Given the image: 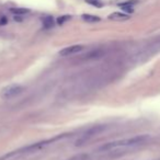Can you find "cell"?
<instances>
[{
    "label": "cell",
    "instance_id": "6da1fadb",
    "mask_svg": "<svg viewBox=\"0 0 160 160\" xmlns=\"http://www.w3.org/2000/svg\"><path fill=\"white\" fill-rule=\"evenodd\" d=\"M149 139L148 135H138L134 137L124 138V139L113 140L103 144L99 148V151L101 152H110V151L116 150V149H123V148H131V147L139 146V145L146 142Z\"/></svg>",
    "mask_w": 160,
    "mask_h": 160
},
{
    "label": "cell",
    "instance_id": "7a4b0ae2",
    "mask_svg": "<svg viewBox=\"0 0 160 160\" xmlns=\"http://www.w3.org/2000/svg\"><path fill=\"white\" fill-rule=\"evenodd\" d=\"M68 137V134H64V135H59V136H56L54 138H51V139H46V140H42V142H34V144H31L27 147H23L21 149H18L16 151H12L10 153H7L3 157L0 158V160H5L7 158H11L13 156H19V155H29V153H33L36 152V151L41 150V149H44L45 147H47L48 145L53 144L54 142H57L59 139H62V138H66Z\"/></svg>",
    "mask_w": 160,
    "mask_h": 160
},
{
    "label": "cell",
    "instance_id": "3957f363",
    "mask_svg": "<svg viewBox=\"0 0 160 160\" xmlns=\"http://www.w3.org/2000/svg\"><path fill=\"white\" fill-rule=\"evenodd\" d=\"M107 129H108L107 125H96V126L90 127V128L87 129V132L76 142V146H82V145L87 144L88 142L93 139L96 136L100 135L101 133L105 132Z\"/></svg>",
    "mask_w": 160,
    "mask_h": 160
},
{
    "label": "cell",
    "instance_id": "277c9868",
    "mask_svg": "<svg viewBox=\"0 0 160 160\" xmlns=\"http://www.w3.org/2000/svg\"><path fill=\"white\" fill-rule=\"evenodd\" d=\"M23 91V87L18 83H13V85H9L5 87L1 92H0V97L3 100H10V99L14 98V97L19 96L21 92Z\"/></svg>",
    "mask_w": 160,
    "mask_h": 160
},
{
    "label": "cell",
    "instance_id": "5b68a950",
    "mask_svg": "<svg viewBox=\"0 0 160 160\" xmlns=\"http://www.w3.org/2000/svg\"><path fill=\"white\" fill-rule=\"evenodd\" d=\"M82 49H83L82 45H70V46L65 47L62 51H59V55L62 56V57H67V56L75 55V54L81 52Z\"/></svg>",
    "mask_w": 160,
    "mask_h": 160
},
{
    "label": "cell",
    "instance_id": "8992f818",
    "mask_svg": "<svg viewBox=\"0 0 160 160\" xmlns=\"http://www.w3.org/2000/svg\"><path fill=\"white\" fill-rule=\"evenodd\" d=\"M109 19L113 21H125L128 20L129 16L128 13H123V12H113L109 16Z\"/></svg>",
    "mask_w": 160,
    "mask_h": 160
},
{
    "label": "cell",
    "instance_id": "52a82bcc",
    "mask_svg": "<svg viewBox=\"0 0 160 160\" xmlns=\"http://www.w3.org/2000/svg\"><path fill=\"white\" fill-rule=\"evenodd\" d=\"M83 21L89 23H94V22H99L100 21V18L98 16H93V14H82L81 16Z\"/></svg>",
    "mask_w": 160,
    "mask_h": 160
},
{
    "label": "cell",
    "instance_id": "ba28073f",
    "mask_svg": "<svg viewBox=\"0 0 160 160\" xmlns=\"http://www.w3.org/2000/svg\"><path fill=\"white\" fill-rule=\"evenodd\" d=\"M10 11L13 14H17V16H23V14L29 13L30 10L25 9V8H12V9H10Z\"/></svg>",
    "mask_w": 160,
    "mask_h": 160
},
{
    "label": "cell",
    "instance_id": "9c48e42d",
    "mask_svg": "<svg viewBox=\"0 0 160 160\" xmlns=\"http://www.w3.org/2000/svg\"><path fill=\"white\" fill-rule=\"evenodd\" d=\"M43 27L45 29H51L54 27V19L52 17H45L43 20Z\"/></svg>",
    "mask_w": 160,
    "mask_h": 160
},
{
    "label": "cell",
    "instance_id": "30bf717a",
    "mask_svg": "<svg viewBox=\"0 0 160 160\" xmlns=\"http://www.w3.org/2000/svg\"><path fill=\"white\" fill-rule=\"evenodd\" d=\"M88 159H89V155H87V153H79V155L73 156V157H71L68 160H88Z\"/></svg>",
    "mask_w": 160,
    "mask_h": 160
},
{
    "label": "cell",
    "instance_id": "8fae6325",
    "mask_svg": "<svg viewBox=\"0 0 160 160\" xmlns=\"http://www.w3.org/2000/svg\"><path fill=\"white\" fill-rule=\"evenodd\" d=\"M71 19V17L70 16H62V17H59V18L57 19V23L59 25H62L64 23H66L67 21H69Z\"/></svg>",
    "mask_w": 160,
    "mask_h": 160
},
{
    "label": "cell",
    "instance_id": "7c38bea8",
    "mask_svg": "<svg viewBox=\"0 0 160 160\" xmlns=\"http://www.w3.org/2000/svg\"><path fill=\"white\" fill-rule=\"evenodd\" d=\"M120 6L121 8H122L123 10H124L125 12H127V13H132V12L134 11V6H128V5H123V3H120Z\"/></svg>",
    "mask_w": 160,
    "mask_h": 160
},
{
    "label": "cell",
    "instance_id": "4fadbf2b",
    "mask_svg": "<svg viewBox=\"0 0 160 160\" xmlns=\"http://www.w3.org/2000/svg\"><path fill=\"white\" fill-rule=\"evenodd\" d=\"M8 23V19L6 17H1L0 19V25H6Z\"/></svg>",
    "mask_w": 160,
    "mask_h": 160
},
{
    "label": "cell",
    "instance_id": "5bb4252c",
    "mask_svg": "<svg viewBox=\"0 0 160 160\" xmlns=\"http://www.w3.org/2000/svg\"><path fill=\"white\" fill-rule=\"evenodd\" d=\"M151 160H160V158H157V159H151Z\"/></svg>",
    "mask_w": 160,
    "mask_h": 160
}]
</instances>
